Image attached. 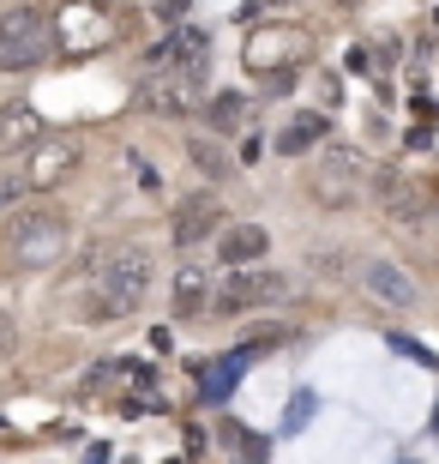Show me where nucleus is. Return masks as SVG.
Masks as SVG:
<instances>
[{
	"label": "nucleus",
	"instance_id": "1",
	"mask_svg": "<svg viewBox=\"0 0 439 464\" xmlns=\"http://www.w3.org/2000/svg\"><path fill=\"white\" fill-rule=\"evenodd\" d=\"M151 277H157V259L145 241H120L109 254L97 259L79 284V314L109 326V320H127V314L145 308V295H151Z\"/></svg>",
	"mask_w": 439,
	"mask_h": 464
},
{
	"label": "nucleus",
	"instance_id": "2",
	"mask_svg": "<svg viewBox=\"0 0 439 464\" xmlns=\"http://www.w3.org/2000/svg\"><path fill=\"white\" fill-rule=\"evenodd\" d=\"M67 247H72V224H67V211H54V206L13 211V224L0 236V254H6L13 272H49V266L67 259Z\"/></svg>",
	"mask_w": 439,
	"mask_h": 464
},
{
	"label": "nucleus",
	"instance_id": "3",
	"mask_svg": "<svg viewBox=\"0 0 439 464\" xmlns=\"http://www.w3.org/2000/svg\"><path fill=\"white\" fill-rule=\"evenodd\" d=\"M49 49H54V18H43L36 6H13V13H0V72L43 67Z\"/></svg>",
	"mask_w": 439,
	"mask_h": 464
},
{
	"label": "nucleus",
	"instance_id": "4",
	"mask_svg": "<svg viewBox=\"0 0 439 464\" xmlns=\"http://www.w3.org/2000/svg\"><path fill=\"white\" fill-rule=\"evenodd\" d=\"M307 193H313V206L325 211H343L361 199V157L349 145H325L313 157V175H307Z\"/></svg>",
	"mask_w": 439,
	"mask_h": 464
},
{
	"label": "nucleus",
	"instance_id": "5",
	"mask_svg": "<svg viewBox=\"0 0 439 464\" xmlns=\"http://www.w3.org/2000/svg\"><path fill=\"white\" fill-rule=\"evenodd\" d=\"M271 302H289V277L283 272H259V266L229 272L217 284V295H211L217 314H253V308H271Z\"/></svg>",
	"mask_w": 439,
	"mask_h": 464
},
{
	"label": "nucleus",
	"instance_id": "6",
	"mask_svg": "<svg viewBox=\"0 0 439 464\" xmlns=\"http://www.w3.org/2000/svg\"><path fill=\"white\" fill-rule=\"evenodd\" d=\"M79 157H85V145H79L72 133H61V139L43 133V145L24 151V175H18V181H24L31 193H54L72 169H79Z\"/></svg>",
	"mask_w": 439,
	"mask_h": 464
},
{
	"label": "nucleus",
	"instance_id": "7",
	"mask_svg": "<svg viewBox=\"0 0 439 464\" xmlns=\"http://www.w3.org/2000/svg\"><path fill=\"white\" fill-rule=\"evenodd\" d=\"M211 236H223V199L217 193H186L169 218V241L175 247H199Z\"/></svg>",
	"mask_w": 439,
	"mask_h": 464
},
{
	"label": "nucleus",
	"instance_id": "8",
	"mask_svg": "<svg viewBox=\"0 0 439 464\" xmlns=\"http://www.w3.org/2000/svg\"><path fill=\"white\" fill-rule=\"evenodd\" d=\"M205 61H211V36L193 31V24L169 31L151 49V72H205Z\"/></svg>",
	"mask_w": 439,
	"mask_h": 464
},
{
	"label": "nucleus",
	"instance_id": "9",
	"mask_svg": "<svg viewBox=\"0 0 439 464\" xmlns=\"http://www.w3.org/2000/svg\"><path fill=\"white\" fill-rule=\"evenodd\" d=\"M355 277H361V290H367L373 302H386V308H409V302H415V277H409L404 266H391V259H361Z\"/></svg>",
	"mask_w": 439,
	"mask_h": 464
},
{
	"label": "nucleus",
	"instance_id": "10",
	"mask_svg": "<svg viewBox=\"0 0 439 464\" xmlns=\"http://www.w3.org/2000/svg\"><path fill=\"white\" fill-rule=\"evenodd\" d=\"M373 193H379V206H386L391 224H422V218H427V193L415 188V181H404L397 169L373 175Z\"/></svg>",
	"mask_w": 439,
	"mask_h": 464
},
{
	"label": "nucleus",
	"instance_id": "11",
	"mask_svg": "<svg viewBox=\"0 0 439 464\" xmlns=\"http://www.w3.org/2000/svg\"><path fill=\"white\" fill-rule=\"evenodd\" d=\"M199 85H205V72H157L151 85H145V103L157 115H186V109L199 103Z\"/></svg>",
	"mask_w": 439,
	"mask_h": 464
},
{
	"label": "nucleus",
	"instance_id": "12",
	"mask_svg": "<svg viewBox=\"0 0 439 464\" xmlns=\"http://www.w3.org/2000/svg\"><path fill=\"white\" fill-rule=\"evenodd\" d=\"M31 145H43V115H36L31 103H0V157H18L31 151Z\"/></svg>",
	"mask_w": 439,
	"mask_h": 464
},
{
	"label": "nucleus",
	"instance_id": "13",
	"mask_svg": "<svg viewBox=\"0 0 439 464\" xmlns=\"http://www.w3.org/2000/svg\"><path fill=\"white\" fill-rule=\"evenodd\" d=\"M265 247H271V236L259 224H229L217 236V259L229 266V272H247V266H259L265 259Z\"/></svg>",
	"mask_w": 439,
	"mask_h": 464
},
{
	"label": "nucleus",
	"instance_id": "14",
	"mask_svg": "<svg viewBox=\"0 0 439 464\" xmlns=\"http://www.w3.org/2000/svg\"><path fill=\"white\" fill-rule=\"evenodd\" d=\"M211 290H217V284H211L199 266H181V272H175V284H169V308H175V320H199V314L211 308Z\"/></svg>",
	"mask_w": 439,
	"mask_h": 464
},
{
	"label": "nucleus",
	"instance_id": "15",
	"mask_svg": "<svg viewBox=\"0 0 439 464\" xmlns=\"http://www.w3.org/2000/svg\"><path fill=\"white\" fill-rule=\"evenodd\" d=\"M295 49H301L295 31H259L253 43H247V67L253 72H277L283 61H295Z\"/></svg>",
	"mask_w": 439,
	"mask_h": 464
},
{
	"label": "nucleus",
	"instance_id": "16",
	"mask_svg": "<svg viewBox=\"0 0 439 464\" xmlns=\"http://www.w3.org/2000/svg\"><path fill=\"white\" fill-rule=\"evenodd\" d=\"M325 133H331V121H325V115H295L283 133H277V151L307 157V145H325Z\"/></svg>",
	"mask_w": 439,
	"mask_h": 464
},
{
	"label": "nucleus",
	"instance_id": "17",
	"mask_svg": "<svg viewBox=\"0 0 439 464\" xmlns=\"http://www.w3.org/2000/svg\"><path fill=\"white\" fill-rule=\"evenodd\" d=\"M205 115H211L217 133H235L241 121H247V97H241V91H217V97L205 103Z\"/></svg>",
	"mask_w": 439,
	"mask_h": 464
},
{
	"label": "nucleus",
	"instance_id": "18",
	"mask_svg": "<svg viewBox=\"0 0 439 464\" xmlns=\"http://www.w3.org/2000/svg\"><path fill=\"white\" fill-rule=\"evenodd\" d=\"M241 362H247V356L211 362V368H205V398H229V386H235V374H241Z\"/></svg>",
	"mask_w": 439,
	"mask_h": 464
},
{
	"label": "nucleus",
	"instance_id": "19",
	"mask_svg": "<svg viewBox=\"0 0 439 464\" xmlns=\"http://www.w3.org/2000/svg\"><path fill=\"white\" fill-rule=\"evenodd\" d=\"M186 157H193L211 181H223V175H229V157H223V145H211V139H193V145H186Z\"/></svg>",
	"mask_w": 439,
	"mask_h": 464
},
{
	"label": "nucleus",
	"instance_id": "20",
	"mask_svg": "<svg viewBox=\"0 0 439 464\" xmlns=\"http://www.w3.org/2000/svg\"><path fill=\"white\" fill-rule=\"evenodd\" d=\"M13 350H18V320H13L6 308H0V362L13 356Z\"/></svg>",
	"mask_w": 439,
	"mask_h": 464
},
{
	"label": "nucleus",
	"instance_id": "21",
	"mask_svg": "<svg viewBox=\"0 0 439 464\" xmlns=\"http://www.w3.org/2000/svg\"><path fill=\"white\" fill-rule=\"evenodd\" d=\"M18 193H24V181H13V175H0V211L18 206Z\"/></svg>",
	"mask_w": 439,
	"mask_h": 464
}]
</instances>
